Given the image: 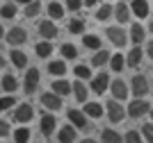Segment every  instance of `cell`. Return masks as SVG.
I'll use <instances>...</instances> for the list:
<instances>
[{"instance_id": "14", "label": "cell", "mask_w": 153, "mask_h": 143, "mask_svg": "<svg viewBox=\"0 0 153 143\" xmlns=\"http://www.w3.org/2000/svg\"><path fill=\"white\" fill-rule=\"evenodd\" d=\"M114 18L119 21V23H128V21H130V5H128L126 0H121V2L114 7Z\"/></svg>"}, {"instance_id": "50", "label": "cell", "mask_w": 153, "mask_h": 143, "mask_svg": "<svg viewBox=\"0 0 153 143\" xmlns=\"http://www.w3.org/2000/svg\"><path fill=\"white\" fill-rule=\"evenodd\" d=\"M149 114H151V118H153V107H151V111H149Z\"/></svg>"}, {"instance_id": "8", "label": "cell", "mask_w": 153, "mask_h": 143, "mask_svg": "<svg viewBox=\"0 0 153 143\" xmlns=\"http://www.w3.org/2000/svg\"><path fill=\"white\" fill-rule=\"evenodd\" d=\"M108 39L117 45V48H123V45H126V41H128L126 30H121L119 25H114V27H108Z\"/></svg>"}, {"instance_id": "42", "label": "cell", "mask_w": 153, "mask_h": 143, "mask_svg": "<svg viewBox=\"0 0 153 143\" xmlns=\"http://www.w3.org/2000/svg\"><path fill=\"white\" fill-rule=\"evenodd\" d=\"M9 134V125H7V120H0V136H7Z\"/></svg>"}, {"instance_id": "48", "label": "cell", "mask_w": 153, "mask_h": 143, "mask_svg": "<svg viewBox=\"0 0 153 143\" xmlns=\"http://www.w3.org/2000/svg\"><path fill=\"white\" fill-rule=\"evenodd\" d=\"M2 66H5V57L0 55V68H2Z\"/></svg>"}, {"instance_id": "40", "label": "cell", "mask_w": 153, "mask_h": 143, "mask_svg": "<svg viewBox=\"0 0 153 143\" xmlns=\"http://www.w3.org/2000/svg\"><path fill=\"white\" fill-rule=\"evenodd\" d=\"M14 105H16V98H12V95H2V98H0V111L12 109Z\"/></svg>"}, {"instance_id": "45", "label": "cell", "mask_w": 153, "mask_h": 143, "mask_svg": "<svg viewBox=\"0 0 153 143\" xmlns=\"http://www.w3.org/2000/svg\"><path fill=\"white\" fill-rule=\"evenodd\" d=\"M16 2H21V5H30V2H34V0H16Z\"/></svg>"}, {"instance_id": "17", "label": "cell", "mask_w": 153, "mask_h": 143, "mask_svg": "<svg viewBox=\"0 0 153 143\" xmlns=\"http://www.w3.org/2000/svg\"><path fill=\"white\" fill-rule=\"evenodd\" d=\"M57 139H59V143H73L76 141V127L73 125H64L62 130H59Z\"/></svg>"}, {"instance_id": "16", "label": "cell", "mask_w": 153, "mask_h": 143, "mask_svg": "<svg viewBox=\"0 0 153 143\" xmlns=\"http://www.w3.org/2000/svg\"><path fill=\"white\" fill-rule=\"evenodd\" d=\"M142 57H144L142 48H130V52H128V57H126V66L137 68V66H140V62H142Z\"/></svg>"}, {"instance_id": "25", "label": "cell", "mask_w": 153, "mask_h": 143, "mask_svg": "<svg viewBox=\"0 0 153 143\" xmlns=\"http://www.w3.org/2000/svg\"><path fill=\"white\" fill-rule=\"evenodd\" d=\"M34 50H37V55L41 57V59H46V57L53 55V43H51V41H41V43L34 45Z\"/></svg>"}, {"instance_id": "51", "label": "cell", "mask_w": 153, "mask_h": 143, "mask_svg": "<svg viewBox=\"0 0 153 143\" xmlns=\"http://www.w3.org/2000/svg\"><path fill=\"white\" fill-rule=\"evenodd\" d=\"M108 2H112V0H108Z\"/></svg>"}, {"instance_id": "29", "label": "cell", "mask_w": 153, "mask_h": 143, "mask_svg": "<svg viewBox=\"0 0 153 143\" xmlns=\"http://www.w3.org/2000/svg\"><path fill=\"white\" fill-rule=\"evenodd\" d=\"M144 27H142L140 23H133V27H130V39H133V43H142L144 41Z\"/></svg>"}, {"instance_id": "38", "label": "cell", "mask_w": 153, "mask_h": 143, "mask_svg": "<svg viewBox=\"0 0 153 143\" xmlns=\"http://www.w3.org/2000/svg\"><path fill=\"white\" fill-rule=\"evenodd\" d=\"M126 141L123 143H144V139H142V134L140 132H135V130H130V132H126Z\"/></svg>"}, {"instance_id": "19", "label": "cell", "mask_w": 153, "mask_h": 143, "mask_svg": "<svg viewBox=\"0 0 153 143\" xmlns=\"http://www.w3.org/2000/svg\"><path fill=\"white\" fill-rule=\"evenodd\" d=\"M85 116H87V118H101L103 107L98 105V102H85Z\"/></svg>"}, {"instance_id": "43", "label": "cell", "mask_w": 153, "mask_h": 143, "mask_svg": "<svg viewBox=\"0 0 153 143\" xmlns=\"http://www.w3.org/2000/svg\"><path fill=\"white\" fill-rule=\"evenodd\" d=\"M146 55L153 59V41H149V43H146Z\"/></svg>"}, {"instance_id": "24", "label": "cell", "mask_w": 153, "mask_h": 143, "mask_svg": "<svg viewBox=\"0 0 153 143\" xmlns=\"http://www.w3.org/2000/svg\"><path fill=\"white\" fill-rule=\"evenodd\" d=\"M71 89H73V95H76L78 102H85V100H87V87H85L80 80L73 82V84H71Z\"/></svg>"}, {"instance_id": "1", "label": "cell", "mask_w": 153, "mask_h": 143, "mask_svg": "<svg viewBox=\"0 0 153 143\" xmlns=\"http://www.w3.org/2000/svg\"><path fill=\"white\" fill-rule=\"evenodd\" d=\"M130 91H133V95H135V100H144L146 98V93H149V80L144 77V75H135L133 80H130Z\"/></svg>"}, {"instance_id": "33", "label": "cell", "mask_w": 153, "mask_h": 143, "mask_svg": "<svg viewBox=\"0 0 153 143\" xmlns=\"http://www.w3.org/2000/svg\"><path fill=\"white\" fill-rule=\"evenodd\" d=\"M59 50H62V57H64V59H76V57H78V48L73 43H64Z\"/></svg>"}, {"instance_id": "46", "label": "cell", "mask_w": 153, "mask_h": 143, "mask_svg": "<svg viewBox=\"0 0 153 143\" xmlns=\"http://www.w3.org/2000/svg\"><path fill=\"white\" fill-rule=\"evenodd\" d=\"M5 34H7V32H5V27L0 25V39H5Z\"/></svg>"}, {"instance_id": "49", "label": "cell", "mask_w": 153, "mask_h": 143, "mask_svg": "<svg viewBox=\"0 0 153 143\" xmlns=\"http://www.w3.org/2000/svg\"><path fill=\"white\" fill-rule=\"evenodd\" d=\"M149 32H153V21H151V25H149Z\"/></svg>"}, {"instance_id": "35", "label": "cell", "mask_w": 153, "mask_h": 143, "mask_svg": "<svg viewBox=\"0 0 153 143\" xmlns=\"http://www.w3.org/2000/svg\"><path fill=\"white\" fill-rule=\"evenodd\" d=\"M66 30L71 32V34H82V30H85V23L80 18H71L69 21V27Z\"/></svg>"}, {"instance_id": "15", "label": "cell", "mask_w": 153, "mask_h": 143, "mask_svg": "<svg viewBox=\"0 0 153 143\" xmlns=\"http://www.w3.org/2000/svg\"><path fill=\"white\" fill-rule=\"evenodd\" d=\"M55 127H57V118H55L53 114H46V116H41V132H44L46 136H51L53 132H55Z\"/></svg>"}, {"instance_id": "28", "label": "cell", "mask_w": 153, "mask_h": 143, "mask_svg": "<svg viewBox=\"0 0 153 143\" xmlns=\"http://www.w3.org/2000/svg\"><path fill=\"white\" fill-rule=\"evenodd\" d=\"M73 73H76L78 80H91V77H94V75H91V66H87V64L76 66V68H73Z\"/></svg>"}, {"instance_id": "13", "label": "cell", "mask_w": 153, "mask_h": 143, "mask_svg": "<svg viewBox=\"0 0 153 143\" xmlns=\"http://www.w3.org/2000/svg\"><path fill=\"white\" fill-rule=\"evenodd\" d=\"M149 12H151V7H149L146 0H133L130 2V14H135L137 18H146Z\"/></svg>"}, {"instance_id": "7", "label": "cell", "mask_w": 153, "mask_h": 143, "mask_svg": "<svg viewBox=\"0 0 153 143\" xmlns=\"http://www.w3.org/2000/svg\"><path fill=\"white\" fill-rule=\"evenodd\" d=\"M39 34H41L46 41H53V39H57L59 30H57V25L48 18V21H41V23H39Z\"/></svg>"}, {"instance_id": "41", "label": "cell", "mask_w": 153, "mask_h": 143, "mask_svg": "<svg viewBox=\"0 0 153 143\" xmlns=\"http://www.w3.org/2000/svg\"><path fill=\"white\" fill-rule=\"evenodd\" d=\"M80 7H82V0H66V9L71 12H80Z\"/></svg>"}, {"instance_id": "2", "label": "cell", "mask_w": 153, "mask_h": 143, "mask_svg": "<svg viewBox=\"0 0 153 143\" xmlns=\"http://www.w3.org/2000/svg\"><path fill=\"white\" fill-rule=\"evenodd\" d=\"M110 75L108 73H98V75H94L89 80V84H91V91H94L96 95H101V93H105L108 91V87H110Z\"/></svg>"}, {"instance_id": "21", "label": "cell", "mask_w": 153, "mask_h": 143, "mask_svg": "<svg viewBox=\"0 0 153 143\" xmlns=\"http://www.w3.org/2000/svg\"><path fill=\"white\" fill-rule=\"evenodd\" d=\"M48 16H51V21H59L64 16V7L59 2H55V0H51L48 2Z\"/></svg>"}, {"instance_id": "11", "label": "cell", "mask_w": 153, "mask_h": 143, "mask_svg": "<svg viewBox=\"0 0 153 143\" xmlns=\"http://www.w3.org/2000/svg\"><path fill=\"white\" fill-rule=\"evenodd\" d=\"M123 116H126V109H123L119 102H108V120H112V123H121Z\"/></svg>"}, {"instance_id": "31", "label": "cell", "mask_w": 153, "mask_h": 143, "mask_svg": "<svg viewBox=\"0 0 153 143\" xmlns=\"http://www.w3.org/2000/svg\"><path fill=\"white\" fill-rule=\"evenodd\" d=\"M82 43L87 45L89 50H98V48H101V39L96 37V34H85V37H82Z\"/></svg>"}, {"instance_id": "18", "label": "cell", "mask_w": 153, "mask_h": 143, "mask_svg": "<svg viewBox=\"0 0 153 143\" xmlns=\"http://www.w3.org/2000/svg\"><path fill=\"white\" fill-rule=\"evenodd\" d=\"M53 93H57L59 98H62V95H69L71 93V82L62 80V77L55 80V82H53Z\"/></svg>"}, {"instance_id": "44", "label": "cell", "mask_w": 153, "mask_h": 143, "mask_svg": "<svg viewBox=\"0 0 153 143\" xmlns=\"http://www.w3.org/2000/svg\"><path fill=\"white\" fill-rule=\"evenodd\" d=\"M82 5L85 7H96V5H98V0H82Z\"/></svg>"}, {"instance_id": "12", "label": "cell", "mask_w": 153, "mask_h": 143, "mask_svg": "<svg viewBox=\"0 0 153 143\" xmlns=\"http://www.w3.org/2000/svg\"><path fill=\"white\" fill-rule=\"evenodd\" d=\"M69 125H73L76 130H85L87 127V116H85V111H80V109H69Z\"/></svg>"}, {"instance_id": "22", "label": "cell", "mask_w": 153, "mask_h": 143, "mask_svg": "<svg viewBox=\"0 0 153 143\" xmlns=\"http://www.w3.org/2000/svg\"><path fill=\"white\" fill-rule=\"evenodd\" d=\"M48 73L55 75V77H62V75L66 73V64H64L62 59H55V62L48 64Z\"/></svg>"}, {"instance_id": "10", "label": "cell", "mask_w": 153, "mask_h": 143, "mask_svg": "<svg viewBox=\"0 0 153 143\" xmlns=\"http://www.w3.org/2000/svg\"><path fill=\"white\" fill-rule=\"evenodd\" d=\"M110 89H112L114 100H126L128 93H130V89H128V84L123 80H112V82H110Z\"/></svg>"}, {"instance_id": "4", "label": "cell", "mask_w": 153, "mask_h": 143, "mask_svg": "<svg viewBox=\"0 0 153 143\" xmlns=\"http://www.w3.org/2000/svg\"><path fill=\"white\" fill-rule=\"evenodd\" d=\"M41 105L48 109V111H59L62 109V98H59L57 93H53V91H46V93H41Z\"/></svg>"}, {"instance_id": "37", "label": "cell", "mask_w": 153, "mask_h": 143, "mask_svg": "<svg viewBox=\"0 0 153 143\" xmlns=\"http://www.w3.org/2000/svg\"><path fill=\"white\" fill-rule=\"evenodd\" d=\"M0 16H2V18H14V16H16V5H12V2L2 5L0 7Z\"/></svg>"}, {"instance_id": "20", "label": "cell", "mask_w": 153, "mask_h": 143, "mask_svg": "<svg viewBox=\"0 0 153 143\" xmlns=\"http://www.w3.org/2000/svg\"><path fill=\"white\" fill-rule=\"evenodd\" d=\"M9 59H12V64L16 66V68H23V66L27 64L25 52H21L19 48H12V52H9Z\"/></svg>"}, {"instance_id": "39", "label": "cell", "mask_w": 153, "mask_h": 143, "mask_svg": "<svg viewBox=\"0 0 153 143\" xmlns=\"http://www.w3.org/2000/svg\"><path fill=\"white\" fill-rule=\"evenodd\" d=\"M140 134H142V139H144L146 143H153V123H146L144 127H142Z\"/></svg>"}, {"instance_id": "27", "label": "cell", "mask_w": 153, "mask_h": 143, "mask_svg": "<svg viewBox=\"0 0 153 143\" xmlns=\"http://www.w3.org/2000/svg\"><path fill=\"white\" fill-rule=\"evenodd\" d=\"M112 14H114V7L110 5V2H105V5L98 7V12H96V21H108Z\"/></svg>"}, {"instance_id": "32", "label": "cell", "mask_w": 153, "mask_h": 143, "mask_svg": "<svg viewBox=\"0 0 153 143\" xmlns=\"http://www.w3.org/2000/svg\"><path fill=\"white\" fill-rule=\"evenodd\" d=\"M0 87L5 89L7 93H14L19 84H16V77H14V75H5V77H2V84H0Z\"/></svg>"}, {"instance_id": "26", "label": "cell", "mask_w": 153, "mask_h": 143, "mask_svg": "<svg viewBox=\"0 0 153 143\" xmlns=\"http://www.w3.org/2000/svg\"><path fill=\"white\" fill-rule=\"evenodd\" d=\"M110 62V52L108 50H96V55L91 57V66H105Z\"/></svg>"}, {"instance_id": "5", "label": "cell", "mask_w": 153, "mask_h": 143, "mask_svg": "<svg viewBox=\"0 0 153 143\" xmlns=\"http://www.w3.org/2000/svg\"><path fill=\"white\" fill-rule=\"evenodd\" d=\"M32 116H34V109H32L27 102H23V105L16 107V111H14L12 120H16V123H30Z\"/></svg>"}, {"instance_id": "9", "label": "cell", "mask_w": 153, "mask_h": 143, "mask_svg": "<svg viewBox=\"0 0 153 143\" xmlns=\"http://www.w3.org/2000/svg\"><path fill=\"white\" fill-rule=\"evenodd\" d=\"M151 111V107H149V102H144V100H133L130 105H128V116H133V118H142L144 114Z\"/></svg>"}, {"instance_id": "3", "label": "cell", "mask_w": 153, "mask_h": 143, "mask_svg": "<svg viewBox=\"0 0 153 143\" xmlns=\"http://www.w3.org/2000/svg\"><path fill=\"white\" fill-rule=\"evenodd\" d=\"M5 39H7V43L12 45V48H16V45H21V43H25V41H27V32L16 25V27H12V30L5 34Z\"/></svg>"}, {"instance_id": "36", "label": "cell", "mask_w": 153, "mask_h": 143, "mask_svg": "<svg viewBox=\"0 0 153 143\" xmlns=\"http://www.w3.org/2000/svg\"><path fill=\"white\" fill-rule=\"evenodd\" d=\"M27 139H30V130L27 127H19L14 132V141L16 143H27Z\"/></svg>"}, {"instance_id": "23", "label": "cell", "mask_w": 153, "mask_h": 143, "mask_svg": "<svg viewBox=\"0 0 153 143\" xmlns=\"http://www.w3.org/2000/svg\"><path fill=\"white\" fill-rule=\"evenodd\" d=\"M110 68L114 73H121L126 68V57L123 55H110Z\"/></svg>"}, {"instance_id": "30", "label": "cell", "mask_w": 153, "mask_h": 143, "mask_svg": "<svg viewBox=\"0 0 153 143\" xmlns=\"http://www.w3.org/2000/svg\"><path fill=\"white\" fill-rule=\"evenodd\" d=\"M101 139H103V143H123V139L119 136L114 130H103L101 132Z\"/></svg>"}, {"instance_id": "47", "label": "cell", "mask_w": 153, "mask_h": 143, "mask_svg": "<svg viewBox=\"0 0 153 143\" xmlns=\"http://www.w3.org/2000/svg\"><path fill=\"white\" fill-rule=\"evenodd\" d=\"M82 143H98V141H96V139H85Z\"/></svg>"}, {"instance_id": "34", "label": "cell", "mask_w": 153, "mask_h": 143, "mask_svg": "<svg viewBox=\"0 0 153 143\" xmlns=\"http://www.w3.org/2000/svg\"><path fill=\"white\" fill-rule=\"evenodd\" d=\"M39 12H41V2L34 0V2H30V5H25V12H23V14H25L27 18H34Z\"/></svg>"}, {"instance_id": "6", "label": "cell", "mask_w": 153, "mask_h": 143, "mask_svg": "<svg viewBox=\"0 0 153 143\" xmlns=\"http://www.w3.org/2000/svg\"><path fill=\"white\" fill-rule=\"evenodd\" d=\"M39 70L37 68H27V73H25V80H23V91L25 93H34V89L39 87Z\"/></svg>"}]
</instances>
